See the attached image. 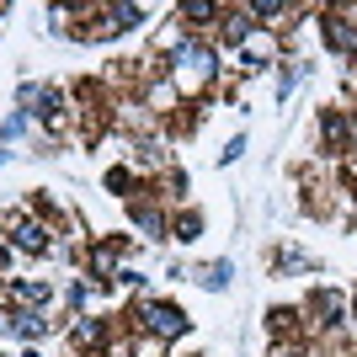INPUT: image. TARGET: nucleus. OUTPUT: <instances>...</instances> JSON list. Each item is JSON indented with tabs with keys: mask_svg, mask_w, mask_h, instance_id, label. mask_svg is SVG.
Masks as SVG:
<instances>
[{
	"mask_svg": "<svg viewBox=\"0 0 357 357\" xmlns=\"http://www.w3.org/2000/svg\"><path fill=\"white\" fill-rule=\"evenodd\" d=\"M165 80L181 91V102H203L219 80V54L203 38H187L176 54H165Z\"/></svg>",
	"mask_w": 357,
	"mask_h": 357,
	"instance_id": "1",
	"label": "nucleus"
},
{
	"mask_svg": "<svg viewBox=\"0 0 357 357\" xmlns=\"http://www.w3.org/2000/svg\"><path fill=\"white\" fill-rule=\"evenodd\" d=\"M134 320H139V331H144V336H155V342H165V347L181 342V336L192 331L187 310H181V304H171V298H144V304L134 310Z\"/></svg>",
	"mask_w": 357,
	"mask_h": 357,
	"instance_id": "2",
	"label": "nucleus"
},
{
	"mask_svg": "<svg viewBox=\"0 0 357 357\" xmlns=\"http://www.w3.org/2000/svg\"><path fill=\"white\" fill-rule=\"evenodd\" d=\"M342 326H347V294L314 288L310 304H304V331H314V336H342Z\"/></svg>",
	"mask_w": 357,
	"mask_h": 357,
	"instance_id": "3",
	"label": "nucleus"
},
{
	"mask_svg": "<svg viewBox=\"0 0 357 357\" xmlns=\"http://www.w3.org/2000/svg\"><path fill=\"white\" fill-rule=\"evenodd\" d=\"M314 22H320V38H326L331 54L357 59V6H326Z\"/></svg>",
	"mask_w": 357,
	"mask_h": 357,
	"instance_id": "4",
	"label": "nucleus"
},
{
	"mask_svg": "<svg viewBox=\"0 0 357 357\" xmlns=\"http://www.w3.org/2000/svg\"><path fill=\"white\" fill-rule=\"evenodd\" d=\"M16 102H27L32 118L43 123V128H59V123H64V107H70V102H64V91L59 86H43V80H27V86L16 91Z\"/></svg>",
	"mask_w": 357,
	"mask_h": 357,
	"instance_id": "5",
	"label": "nucleus"
},
{
	"mask_svg": "<svg viewBox=\"0 0 357 357\" xmlns=\"http://www.w3.org/2000/svg\"><path fill=\"white\" fill-rule=\"evenodd\" d=\"M22 256H48L54 251V224L43 219H11V235H6Z\"/></svg>",
	"mask_w": 357,
	"mask_h": 357,
	"instance_id": "6",
	"label": "nucleus"
},
{
	"mask_svg": "<svg viewBox=\"0 0 357 357\" xmlns=\"http://www.w3.org/2000/svg\"><path fill=\"white\" fill-rule=\"evenodd\" d=\"M107 342H112V326H107L102 314H75V326H70V347H75V357H86V352H107Z\"/></svg>",
	"mask_w": 357,
	"mask_h": 357,
	"instance_id": "7",
	"label": "nucleus"
},
{
	"mask_svg": "<svg viewBox=\"0 0 357 357\" xmlns=\"http://www.w3.org/2000/svg\"><path fill=\"white\" fill-rule=\"evenodd\" d=\"M139 192H144V187H139ZM128 219H134V229H139L144 240H165V235H171V219L155 208V197H144V203H139V197H128Z\"/></svg>",
	"mask_w": 357,
	"mask_h": 357,
	"instance_id": "8",
	"label": "nucleus"
},
{
	"mask_svg": "<svg viewBox=\"0 0 357 357\" xmlns=\"http://www.w3.org/2000/svg\"><path fill=\"white\" fill-rule=\"evenodd\" d=\"M251 32H256V22H251L245 6H224V16H219V43L224 48H245Z\"/></svg>",
	"mask_w": 357,
	"mask_h": 357,
	"instance_id": "9",
	"label": "nucleus"
},
{
	"mask_svg": "<svg viewBox=\"0 0 357 357\" xmlns=\"http://www.w3.org/2000/svg\"><path fill=\"white\" fill-rule=\"evenodd\" d=\"M267 336L272 342H304V310H294V304L267 310Z\"/></svg>",
	"mask_w": 357,
	"mask_h": 357,
	"instance_id": "10",
	"label": "nucleus"
},
{
	"mask_svg": "<svg viewBox=\"0 0 357 357\" xmlns=\"http://www.w3.org/2000/svg\"><path fill=\"white\" fill-rule=\"evenodd\" d=\"M320 144H326V155H347L352 149V118L347 112H320Z\"/></svg>",
	"mask_w": 357,
	"mask_h": 357,
	"instance_id": "11",
	"label": "nucleus"
},
{
	"mask_svg": "<svg viewBox=\"0 0 357 357\" xmlns=\"http://www.w3.org/2000/svg\"><path fill=\"white\" fill-rule=\"evenodd\" d=\"M219 16H224V6H219V0H181V6H176V22H181L187 32L219 27Z\"/></svg>",
	"mask_w": 357,
	"mask_h": 357,
	"instance_id": "12",
	"label": "nucleus"
},
{
	"mask_svg": "<svg viewBox=\"0 0 357 357\" xmlns=\"http://www.w3.org/2000/svg\"><path fill=\"white\" fill-rule=\"evenodd\" d=\"M118 261H123V240H96L91 245V283H107V278H118Z\"/></svg>",
	"mask_w": 357,
	"mask_h": 357,
	"instance_id": "13",
	"label": "nucleus"
},
{
	"mask_svg": "<svg viewBox=\"0 0 357 357\" xmlns=\"http://www.w3.org/2000/svg\"><path fill=\"white\" fill-rule=\"evenodd\" d=\"M267 59H278V32L256 27L251 38H245V48H240V64H245V70H261Z\"/></svg>",
	"mask_w": 357,
	"mask_h": 357,
	"instance_id": "14",
	"label": "nucleus"
},
{
	"mask_svg": "<svg viewBox=\"0 0 357 357\" xmlns=\"http://www.w3.org/2000/svg\"><path fill=\"white\" fill-rule=\"evenodd\" d=\"M6 326H11L16 336H27V342L48 336V320H43V310H22V304H11V314H6Z\"/></svg>",
	"mask_w": 357,
	"mask_h": 357,
	"instance_id": "15",
	"label": "nucleus"
},
{
	"mask_svg": "<svg viewBox=\"0 0 357 357\" xmlns=\"http://www.w3.org/2000/svg\"><path fill=\"white\" fill-rule=\"evenodd\" d=\"M54 288L48 283H6V304H22V310H43Z\"/></svg>",
	"mask_w": 357,
	"mask_h": 357,
	"instance_id": "16",
	"label": "nucleus"
},
{
	"mask_svg": "<svg viewBox=\"0 0 357 357\" xmlns=\"http://www.w3.org/2000/svg\"><path fill=\"white\" fill-rule=\"evenodd\" d=\"M197 283L208 288V294H224V288L235 283V267L229 261H208V267H197Z\"/></svg>",
	"mask_w": 357,
	"mask_h": 357,
	"instance_id": "17",
	"label": "nucleus"
},
{
	"mask_svg": "<svg viewBox=\"0 0 357 357\" xmlns=\"http://www.w3.org/2000/svg\"><path fill=\"white\" fill-rule=\"evenodd\" d=\"M197 235H203V213H197V208H187V213H176V219H171V240L192 245Z\"/></svg>",
	"mask_w": 357,
	"mask_h": 357,
	"instance_id": "18",
	"label": "nucleus"
},
{
	"mask_svg": "<svg viewBox=\"0 0 357 357\" xmlns=\"http://www.w3.org/2000/svg\"><path fill=\"white\" fill-rule=\"evenodd\" d=\"M134 187H139V171H134V165H112V171H107V192L134 197Z\"/></svg>",
	"mask_w": 357,
	"mask_h": 357,
	"instance_id": "19",
	"label": "nucleus"
},
{
	"mask_svg": "<svg viewBox=\"0 0 357 357\" xmlns=\"http://www.w3.org/2000/svg\"><path fill=\"white\" fill-rule=\"evenodd\" d=\"M160 165H165L160 144H155V139H149V144L139 139V144H134V171H160Z\"/></svg>",
	"mask_w": 357,
	"mask_h": 357,
	"instance_id": "20",
	"label": "nucleus"
},
{
	"mask_svg": "<svg viewBox=\"0 0 357 357\" xmlns=\"http://www.w3.org/2000/svg\"><path fill=\"white\" fill-rule=\"evenodd\" d=\"M27 118H32V112H11V118L0 123V144H11V139L22 134V128H27Z\"/></svg>",
	"mask_w": 357,
	"mask_h": 357,
	"instance_id": "21",
	"label": "nucleus"
},
{
	"mask_svg": "<svg viewBox=\"0 0 357 357\" xmlns=\"http://www.w3.org/2000/svg\"><path fill=\"white\" fill-rule=\"evenodd\" d=\"M240 155H245V134H235L229 144H224V155H219V165H235Z\"/></svg>",
	"mask_w": 357,
	"mask_h": 357,
	"instance_id": "22",
	"label": "nucleus"
},
{
	"mask_svg": "<svg viewBox=\"0 0 357 357\" xmlns=\"http://www.w3.org/2000/svg\"><path fill=\"white\" fill-rule=\"evenodd\" d=\"M347 118H352V149H357V112H347Z\"/></svg>",
	"mask_w": 357,
	"mask_h": 357,
	"instance_id": "23",
	"label": "nucleus"
},
{
	"mask_svg": "<svg viewBox=\"0 0 357 357\" xmlns=\"http://www.w3.org/2000/svg\"><path fill=\"white\" fill-rule=\"evenodd\" d=\"M6 261H11V251H6V245H0V267H6Z\"/></svg>",
	"mask_w": 357,
	"mask_h": 357,
	"instance_id": "24",
	"label": "nucleus"
},
{
	"mask_svg": "<svg viewBox=\"0 0 357 357\" xmlns=\"http://www.w3.org/2000/svg\"><path fill=\"white\" fill-rule=\"evenodd\" d=\"M6 160H11V149H0V165H6Z\"/></svg>",
	"mask_w": 357,
	"mask_h": 357,
	"instance_id": "25",
	"label": "nucleus"
},
{
	"mask_svg": "<svg viewBox=\"0 0 357 357\" xmlns=\"http://www.w3.org/2000/svg\"><path fill=\"white\" fill-rule=\"evenodd\" d=\"M352 310H357V288H352Z\"/></svg>",
	"mask_w": 357,
	"mask_h": 357,
	"instance_id": "26",
	"label": "nucleus"
},
{
	"mask_svg": "<svg viewBox=\"0 0 357 357\" xmlns=\"http://www.w3.org/2000/svg\"><path fill=\"white\" fill-rule=\"evenodd\" d=\"M0 16H6V0H0Z\"/></svg>",
	"mask_w": 357,
	"mask_h": 357,
	"instance_id": "27",
	"label": "nucleus"
}]
</instances>
